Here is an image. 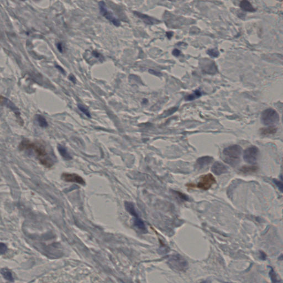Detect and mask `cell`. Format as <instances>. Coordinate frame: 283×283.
<instances>
[{"instance_id": "obj_6", "label": "cell", "mask_w": 283, "mask_h": 283, "mask_svg": "<svg viewBox=\"0 0 283 283\" xmlns=\"http://www.w3.org/2000/svg\"><path fill=\"white\" fill-rule=\"evenodd\" d=\"M216 183V181L214 175L211 174H207L201 176L197 187L203 190H207Z\"/></svg>"}, {"instance_id": "obj_16", "label": "cell", "mask_w": 283, "mask_h": 283, "mask_svg": "<svg viewBox=\"0 0 283 283\" xmlns=\"http://www.w3.org/2000/svg\"><path fill=\"white\" fill-rule=\"evenodd\" d=\"M134 224L135 227L142 232H147V228L145 224L139 217H136L134 219Z\"/></svg>"}, {"instance_id": "obj_30", "label": "cell", "mask_w": 283, "mask_h": 283, "mask_svg": "<svg viewBox=\"0 0 283 283\" xmlns=\"http://www.w3.org/2000/svg\"><path fill=\"white\" fill-rule=\"evenodd\" d=\"M176 194H178L179 195V196L180 197V198H181L182 199H184V200H188V197L185 196L184 194H182L181 192H176Z\"/></svg>"}, {"instance_id": "obj_23", "label": "cell", "mask_w": 283, "mask_h": 283, "mask_svg": "<svg viewBox=\"0 0 283 283\" xmlns=\"http://www.w3.org/2000/svg\"><path fill=\"white\" fill-rule=\"evenodd\" d=\"M207 54L209 55L210 56L214 57V58H216L218 57L219 55V51H217L216 49H211L207 51Z\"/></svg>"}, {"instance_id": "obj_32", "label": "cell", "mask_w": 283, "mask_h": 283, "mask_svg": "<svg viewBox=\"0 0 283 283\" xmlns=\"http://www.w3.org/2000/svg\"><path fill=\"white\" fill-rule=\"evenodd\" d=\"M166 37L168 38V39H171V37H173V33L171 32H166Z\"/></svg>"}, {"instance_id": "obj_20", "label": "cell", "mask_w": 283, "mask_h": 283, "mask_svg": "<svg viewBox=\"0 0 283 283\" xmlns=\"http://www.w3.org/2000/svg\"><path fill=\"white\" fill-rule=\"evenodd\" d=\"M202 93L200 90H196L192 94L189 95L188 96H185V99L186 101H192L194 99H197L201 96Z\"/></svg>"}, {"instance_id": "obj_14", "label": "cell", "mask_w": 283, "mask_h": 283, "mask_svg": "<svg viewBox=\"0 0 283 283\" xmlns=\"http://www.w3.org/2000/svg\"><path fill=\"white\" fill-rule=\"evenodd\" d=\"M58 150L59 151L60 154L63 158L66 161H70L72 160V156L69 154L68 151H67L66 148L63 145L59 144L58 145Z\"/></svg>"}, {"instance_id": "obj_31", "label": "cell", "mask_w": 283, "mask_h": 283, "mask_svg": "<svg viewBox=\"0 0 283 283\" xmlns=\"http://www.w3.org/2000/svg\"><path fill=\"white\" fill-rule=\"evenodd\" d=\"M57 48L60 52H61V53L63 52V46H62V44L61 43L57 44Z\"/></svg>"}, {"instance_id": "obj_36", "label": "cell", "mask_w": 283, "mask_h": 283, "mask_svg": "<svg viewBox=\"0 0 283 283\" xmlns=\"http://www.w3.org/2000/svg\"><path fill=\"white\" fill-rule=\"evenodd\" d=\"M210 283V282H209V281H201V283Z\"/></svg>"}, {"instance_id": "obj_9", "label": "cell", "mask_w": 283, "mask_h": 283, "mask_svg": "<svg viewBox=\"0 0 283 283\" xmlns=\"http://www.w3.org/2000/svg\"><path fill=\"white\" fill-rule=\"evenodd\" d=\"M61 179L64 181L70 183H75L77 184L85 185V181L84 179L77 174L72 173H63L62 174L61 176Z\"/></svg>"}, {"instance_id": "obj_1", "label": "cell", "mask_w": 283, "mask_h": 283, "mask_svg": "<svg viewBox=\"0 0 283 283\" xmlns=\"http://www.w3.org/2000/svg\"><path fill=\"white\" fill-rule=\"evenodd\" d=\"M19 149L21 151L33 149L37 154L40 163L47 168H51L53 166V161L49 155L46 148L41 143H34L24 139L20 144Z\"/></svg>"}, {"instance_id": "obj_15", "label": "cell", "mask_w": 283, "mask_h": 283, "mask_svg": "<svg viewBox=\"0 0 283 283\" xmlns=\"http://www.w3.org/2000/svg\"><path fill=\"white\" fill-rule=\"evenodd\" d=\"M125 209L127 210V211L130 214H131L132 216H133L134 218L139 217L138 214L135 210V207L132 203H131L130 202L126 201L125 202Z\"/></svg>"}, {"instance_id": "obj_28", "label": "cell", "mask_w": 283, "mask_h": 283, "mask_svg": "<svg viewBox=\"0 0 283 283\" xmlns=\"http://www.w3.org/2000/svg\"><path fill=\"white\" fill-rule=\"evenodd\" d=\"M180 53H181V51H180L178 49H174L173 51L172 52V54H173L174 56H176V57L179 56L180 55Z\"/></svg>"}, {"instance_id": "obj_18", "label": "cell", "mask_w": 283, "mask_h": 283, "mask_svg": "<svg viewBox=\"0 0 283 283\" xmlns=\"http://www.w3.org/2000/svg\"><path fill=\"white\" fill-rule=\"evenodd\" d=\"M258 170V168L256 166H245L240 169V171L243 173L248 174L255 173Z\"/></svg>"}, {"instance_id": "obj_12", "label": "cell", "mask_w": 283, "mask_h": 283, "mask_svg": "<svg viewBox=\"0 0 283 283\" xmlns=\"http://www.w3.org/2000/svg\"><path fill=\"white\" fill-rule=\"evenodd\" d=\"M213 160L214 159L211 157H202L197 160V166L199 169L204 168L211 163Z\"/></svg>"}, {"instance_id": "obj_17", "label": "cell", "mask_w": 283, "mask_h": 283, "mask_svg": "<svg viewBox=\"0 0 283 283\" xmlns=\"http://www.w3.org/2000/svg\"><path fill=\"white\" fill-rule=\"evenodd\" d=\"M0 273H1L3 278H5L6 280L10 281H12V282L14 281L12 273L11 272L10 270H8V269H6V268L2 269L1 270H0Z\"/></svg>"}, {"instance_id": "obj_22", "label": "cell", "mask_w": 283, "mask_h": 283, "mask_svg": "<svg viewBox=\"0 0 283 283\" xmlns=\"http://www.w3.org/2000/svg\"><path fill=\"white\" fill-rule=\"evenodd\" d=\"M77 107H78L79 110H80L82 113H84L85 115L87 117H88L89 118H91V114L90 113L89 111L87 108L85 107L84 106L81 105V104H78L77 105Z\"/></svg>"}, {"instance_id": "obj_11", "label": "cell", "mask_w": 283, "mask_h": 283, "mask_svg": "<svg viewBox=\"0 0 283 283\" xmlns=\"http://www.w3.org/2000/svg\"><path fill=\"white\" fill-rule=\"evenodd\" d=\"M133 13L137 17H138V18L141 19L144 23L147 24L153 25V24H154L159 23L160 22L159 20H157L156 18L152 17L151 16H149V15H144V14H143V13L138 12H137V11L133 12Z\"/></svg>"}, {"instance_id": "obj_24", "label": "cell", "mask_w": 283, "mask_h": 283, "mask_svg": "<svg viewBox=\"0 0 283 283\" xmlns=\"http://www.w3.org/2000/svg\"><path fill=\"white\" fill-rule=\"evenodd\" d=\"M269 276H270L271 281H272V283H276V281H277L276 276V273L274 272V271L273 270V269H272L270 270V272H269Z\"/></svg>"}, {"instance_id": "obj_29", "label": "cell", "mask_w": 283, "mask_h": 283, "mask_svg": "<svg viewBox=\"0 0 283 283\" xmlns=\"http://www.w3.org/2000/svg\"><path fill=\"white\" fill-rule=\"evenodd\" d=\"M68 78H69V80H70L73 83L76 84L77 79L75 78V77H74V75L70 74V75H69V77H68Z\"/></svg>"}, {"instance_id": "obj_10", "label": "cell", "mask_w": 283, "mask_h": 283, "mask_svg": "<svg viewBox=\"0 0 283 283\" xmlns=\"http://www.w3.org/2000/svg\"><path fill=\"white\" fill-rule=\"evenodd\" d=\"M211 171L214 174L219 175L227 173L228 168L221 162L216 161L212 166Z\"/></svg>"}, {"instance_id": "obj_2", "label": "cell", "mask_w": 283, "mask_h": 283, "mask_svg": "<svg viewBox=\"0 0 283 283\" xmlns=\"http://www.w3.org/2000/svg\"><path fill=\"white\" fill-rule=\"evenodd\" d=\"M241 154L242 148L240 145H231L224 148L223 151V159L226 163L232 166H235L240 163Z\"/></svg>"}, {"instance_id": "obj_25", "label": "cell", "mask_w": 283, "mask_h": 283, "mask_svg": "<svg viewBox=\"0 0 283 283\" xmlns=\"http://www.w3.org/2000/svg\"><path fill=\"white\" fill-rule=\"evenodd\" d=\"M7 248L5 244L3 243H0V254H3L5 253L7 251Z\"/></svg>"}, {"instance_id": "obj_13", "label": "cell", "mask_w": 283, "mask_h": 283, "mask_svg": "<svg viewBox=\"0 0 283 283\" xmlns=\"http://www.w3.org/2000/svg\"><path fill=\"white\" fill-rule=\"evenodd\" d=\"M240 7L242 10L246 11V12H254L256 11L255 8L253 7L252 5L250 3V2L248 1H242L240 2Z\"/></svg>"}, {"instance_id": "obj_33", "label": "cell", "mask_w": 283, "mask_h": 283, "mask_svg": "<svg viewBox=\"0 0 283 283\" xmlns=\"http://www.w3.org/2000/svg\"><path fill=\"white\" fill-rule=\"evenodd\" d=\"M56 68H57V69H59V70H60V72H61V73H63V74H65V70H64V69H63V68H61V66H58V65H56Z\"/></svg>"}, {"instance_id": "obj_27", "label": "cell", "mask_w": 283, "mask_h": 283, "mask_svg": "<svg viewBox=\"0 0 283 283\" xmlns=\"http://www.w3.org/2000/svg\"><path fill=\"white\" fill-rule=\"evenodd\" d=\"M274 182L277 185V186L279 188V189L281 190V191H282V190H283V184H282V183L281 182V181H277L276 180H274Z\"/></svg>"}, {"instance_id": "obj_4", "label": "cell", "mask_w": 283, "mask_h": 283, "mask_svg": "<svg viewBox=\"0 0 283 283\" xmlns=\"http://www.w3.org/2000/svg\"><path fill=\"white\" fill-rule=\"evenodd\" d=\"M168 264L174 270L183 272L188 268V263L183 256L175 254L171 256L168 260Z\"/></svg>"}, {"instance_id": "obj_19", "label": "cell", "mask_w": 283, "mask_h": 283, "mask_svg": "<svg viewBox=\"0 0 283 283\" xmlns=\"http://www.w3.org/2000/svg\"><path fill=\"white\" fill-rule=\"evenodd\" d=\"M277 131V129L274 127H268L267 128H263L260 130V132L262 135H269L276 133Z\"/></svg>"}, {"instance_id": "obj_5", "label": "cell", "mask_w": 283, "mask_h": 283, "mask_svg": "<svg viewBox=\"0 0 283 283\" xmlns=\"http://www.w3.org/2000/svg\"><path fill=\"white\" fill-rule=\"evenodd\" d=\"M99 5L100 13L104 17H105V18L108 20H110L113 25H115L116 27H118L121 25L120 20L111 11L108 10L106 5V3L104 1H102L99 2Z\"/></svg>"}, {"instance_id": "obj_26", "label": "cell", "mask_w": 283, "mask_h": 283, "mask_svg": "<svg viewBox=\"0 0 283 283\" xmlns=\"http://www.w3.org/2000/svg\"><path fill=\"white\" fill-rule=\"evenodd\" d=\"M149 73H151V74H153L154 75L157 76V77H161V73L157 72V71H156V70H152V69H149Z\"/></svg>"}, {"instance_id": "obj_35", "label": "cell", "mask_w": 283, "mask_h": 283, "mask_svg": "<svg viewBox=\"0 0 283 283\" xmlns=\"http://www.w3.org/2000/svg\"><path fill=\"white\" fill-rule=\"evenodd\" d=\"M148 102V100L147 99H144L143 101V103H144V104H147Z\"/></svg>"}, {"instance_id": "obj_8", "label": "cell", "mask_w": 283, "mask_h": 283, "mask_svg": "<svg viewBox=\"0 0 283 283\" xmlns=\"http://www.w3.org/2000/svg\"><path fill=\"white\" fill-rule=\"evenodd\" d=\"M200 66L202 71L205 74L213 75L217 73V65L214 61L210 59H202L200 61Z\"/></svg>"}, {"instance_id": "obj_3", "label": "cell", "mask_w": 283, "mask_h": 283, "mask_svg": "<svg viewBox=\"0 0 283 283\" xmlns=\"http://www.w3.org/2000/svg\"><path fill=\"white\" fill-rule=\"evenodd\" d=\"M279 115L276 111L273 108L264 110L261 116V120L263 124L269 127H274L279 122Z\"/></svg>"}, {"instance_id": "obj_21", "label": "cell", "mask_w": 283, "mask_h": 283, "mask_svg": "<svg viewBox=\"0 0 283 283\" xmlns=\"http://www.w3.org/2000/svg\"><path fill=\"white\" fill-rule=\"evenodd\" d=\"M37 120L39 123V125L41 126V127H48V124L46 120V118L44 117L43 116L41 115H37Z\"/></svg>"}, {"instance_id": "obj_34", "label": "cell", "mask_w": 283, "mask_h": 283, "mask_svg": "<svg viewBox=\"0 0 283 283\" xmlns=\"http://www.w3.org/2000/svg\"><path fill=\"white\" fill-rule=\"evenodd\" d=\"M187 186H188L189 188H194L195 186L194 185V184L190 183V184H188V185H187Z\"/></svg>"}, {"instance_id": "obj_7", "label": "cell", "mask_w": 283, "mask_h": 283, "mask_svg": "<svg viewBox=\"0 0 283 283\" xmlns=\"http://www.w3.org/2000/svg\"><path fill=\"white\" fill-rule=\"evenodd\" d=\"M259 151L255 146H252L247 148L243 153V159L245 161L249 164H254L257 161Z\"/></svg>"}]
</instances>
